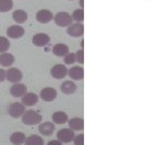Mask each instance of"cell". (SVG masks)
Instances as JSON below:
<instances>
[{
	"label": "cell",
	"instance_id": "1",
	"mask_svg": "<svg viewBox=\"0 0 155 145\" xmlns=\"http://www.w3.org/2000/svg\"><path fill=\"white\" fill-rule=\"evenodd\" d=\"M22 121L24 125L27 126H34L38 125L42 121V115L34 110H29L24 113L22 116Z\"/></svg>",
	"mask_w": 155,
	"mask_h": 145
},
{
	"label": "cell",
	"instance_id": "2",
	"mask_svg": "<svg viewBox=\"0 0 155 145\" xmlns=\"http://www.w3.org/2000/svg\"><path fill=\"white\" fill-rule=\"evenodd\" d=\"M54 23L59 27H69L73 23L71 14L68 12H58L54 15Z\"/></svg>",
	"mask_w": 155,
	"mask_h": 145
},
{
	"label": "cell",
	"instance_id": "3",
	"mask_svg": "<svg viewBox=\"0 0 155 145\" xmlns=\"http://www.w3.org/2000/svg\"><path fill=\"white\" fill-rule=\"evenodd\" d=\"M25 112H26V105L24 103H21V102H13V103H11L9 106V110H8L9 115L11 117H13V118L22 117Z\"/></svg>",
	"mask_w": 155,
	"mask_h": 145
},
{
	"label": "cell",
	"instance_id": "4",
	"mask_svg": "<svg viewBox=\"0 0 155 145\" xmlns=\"http://www.w3.org/2000/svg\"><path fill=\"white\" fill-rule=\"evenodd\" d=\"M67 34L72 38H81L84 34V25L82 23H72L67 27Z\"/></svg>",
	"mask_w": 155,
	"mask_h": 145
},
{
	"label": "cell",
	"instance_id": "5",
	"mask_svg": "<svg viewBox=\"0 0 155 145\" xmlns=\"http://www.w3.org/2000/svg\"><path fill=\"white\" fill-rule=\"evenodd\" d=\"M75 137V133L72 129L70 128H64L57 132V140H59L63 143H70L73 141Z\"/></svg>",
	"mask_w": 155,
	"mask_h": 145
},
{
	"label": "cell",
	"instance_id": "6",
	"mask_svg": "<svg viewBox=\"0 0 155 145\" xmlns=\"http://www.w3.org/2000/svg\"><path fill=\"white\" fill-rule=\"evenodd\" d=\"M51 75L55 80H61V79H64V77H66L68 75L67 67L65 65H61V63L53 66L51 69Z\"/></svg>",
	"mask_w": 155,
	"mask_h": 145
},
{
	"label": "cell",
	"instance_id": "7",
	"mask_svg": "<svg viewBox=\"0 0 155 145\" xmlns=\"http://www.w3.org/2000/svg\"><path fill=\"white\" fill-rule=\"evenodd\" d=\"M23 79V73L22 71L17 69V68H10L7 70V81L10 83L15 84V83H19Z\"/></svg>",
	"mask_w": 155,
	"mask_h": 145
},
{
	"label": "cell",
	"instance_id": "8",
	"mask_svg": "<svg viewBox=\"0 0 155 145\" xmlns=\"http://www.w3.org/2000/svg\"><path fill=\"white\" fill-rule=\"evenodd\" d=\"M50 41H51L50 36L44 32H39L32 37V44L38 47H44L50 43Z\"/></svg>",
	"mask_w": 155,
	"mask_h": 145
},
{
	"label": "cell",
	"instance_id": "9",
	"mask_svg": "<svg viewBox=\"0 0 155 145\" xmlns=\"http://www.w3.org/2000/svg\"><path fill=\"white\" fill-rule=\"evenodd\" d=\"M36 19L39 23H41V24H48V23L52 22L54 19V15L50 10L42 9V10H39L38 12H37Z\"/></svg>",
	"mask_w": 155,
	"mask_h": 145
},
{
	"label": "cell",
	"instance_id": "10",
	"mask_svg": "<svg viewBox=\"0 0 155 145\" xmlns=\"http://www.w3.org/2000/svg\"><path fill=\"white\" fill-rule=\"evenodd\" d=\"M27 92V86L23 83H15L10 88V95L14 98H22Z\"/></svg>",
	"mask_w": 155,
	"mask_h": 145
},
{
	"label": "cell",
	"instance_id": "11",
	"mask_svg": "<svg viewBox=\"0 0 155 145\" xmlns=\"http://www.w3.org/2000/svg\"><path fill=\"white\" fill-rule=\"evenodd\" d=\"M57 92L53 87H45L40 92V98L45 102H52L56 99Z\"/></svg>",
	"mask_w": 155,
	"mask_h": 145
},
{
	"label": "cell",
	"instance_id": "12",
	"mask_svg": "<svg viewBox=\"0 0 155 145\" xmlns=\"http://www.w3.org/2000/svg\"><path fill=\"white\" fill-rule=\"evenodd\" d=\"M7 34L11 39H19L25 34L24 27L18 26V25H12L7 29Z\"/></svg>",
	"mask_w": 155,
	"mask_h": 145
},
{
	"label": "cell",
	"instance_id": "13",
	"mask_svg": "<svg viewBox=\"0 0 155 145\" xmlns=\"http://www.w3.org/2000/svg\"><path fill=\"white\" fill-rule=\"evenodd\" d=\"M68 75L73 81H81L84 77V69L80 66H74L68 70Z\"/></svg>",
	"mask_w": 155,
	"mask_h": 145
},
{
	"label": "cell",
	"instance_id": "14",
	"mask_svg": "<svg viewBox=\"0 0 155 145\" xmlns=\"http://www.w3.org/2000/svg\"><path fill=\"white\" fill-rule=\"evenodd\" d=\"M54 130H55V125L51 121H44V123H40L39 125V132L45 137L52 135Z\"/></svg>",
	"mask_w": 155,
	"mask_h": 145
},
{
	"label": "cell",
	"instance_id": "15",
	"mask_svg": "<svg viewBox=\"0 0 155 145\" xmlns=\"http://www.w3.org/2000/svg\"><path fill=\"white\" fill-rule=\"evenodd\" d=\"M52 52L57 57H65L69 53V46L65 43H57L53 46Z\"/></svg>",
	"mask_w": 155,
	"mask_h": 145
},
{
	"label": "cell",
	"instance_id": "16",
	"mask_svg": "<svg viewBox=\"0 0 155 145\" xmlns=\"http://www.w3.org/2000/svg\"><path fill=\"white\" fill-rule=\"evenodd\" d=\"M39 97L35 92H26L22 97V103H24L26 106H34L38 103Z\"/></svg>",
	"mask_w": 155,
	"mask_h": 145
},
{
	"label": "cell",
	"instance_id": "17",
	"mask_svg": "<svg viewBox=\"0 0 155 145\" xmlns=\"http://www.w3.org/2000/svg\"><path fill=\"white\" fill-rule=\"evenodd\" d=\"M15 63V57L11 53H1L0 54V66L9 68Z\"/></svg>",
	"mask_w": 155,
	"mask_h": 145
},
{
	"label": "cell",
	"instance_id": "18",
	"mask_svg": "<svg viewBox=\"0 0 155 145\" xmlns=\"http://www.w3.org/2000/svg\"><path fill=\"white\" fill-rule=\"evenodd\" d=\"M69 128L73 131H82L84 129V121L81 117H73V118L68 121Z\"/></svg>",
	"mask_w": 155,
	"mask_h": 145
},
{
	"label": "cell",
	"instance_id": "19",
	"mask_svg": "<svg viewBox=\"0 0 155 145\" xmlns=\"http://www.w3.org/2000/svg\"><path fill=\"white\" fill-rule=\"evenodd\" d=\"M12 18L16 24H24L28 18V14L24 10H15L12 13Z\"/></svg>",
	"mask_w": 155,
	"mask_h": 145
},
{
	"label": "cell",
	"instance_id": "20",
	"mask_svg": "<svg viewBox=\"0 0 155 145\" xmlns=\"http://www.w3.org/2000/svg\"><path fill=\"white\" fill-rule=\"evenodd\" d=\"M52 121L54 124H58V125H64V124L68 123L69 117H68L67 113L63 111H57L55 113H53L52 115Z\"/></svg>",
	"mask_w": 155,
	"mask_h": 145
},
{
	"label": "cell",
	"instance_id": "21",
	"mask_svg": "<svg viewBox=\"0 0 155 145\" xmlns=\"http://www.w3.org/2000/svg\"><path fill=\"white\" fill-rule=\"evenodd\" d=\"M78 87L72 81H65L63 84L61 85V90L65 95H72L77 92Z\"/></svg>",
	"mask_w": 155,
	"mask_h": 145
},
{
	"label": "cell",
	"instance_id": "22",
	"mask_svg": "<svg viewBox=\"0 0 155 145\" xmlns=\"http://www.w3.org/2000/svg\"><path fill=\"white\" fill-rule=\"evenodd\" d=\"M25 141H26V135L24 132H13L10 137V142L12 143L13 145H22L25 144Z\"/></svg>",
	"mask_w": 155,
	"mask_h": 145
},
{
	"label": "cell",
	"instance_id": "23",
	"mask_svg": "<svg viewBox=\"0 0 155 145\" xmlns=\"http://www.w3.org/2000/svg\"><path fill=\"white\" fill-rule=\"evenodd\" d=\"M25 145H44V141L40 135L31 134L28 138H26Z\"/></svg>",
	"mask_w": 155,
	"mask_h": 145
},
{
	"label": "cell",
	"instance_id": "24",
	"mask_svg": "<svg viewBox=\"0 0 155 145\" xmlns=\"http://www.w3.org/2000/svg\"><path fill=\"white\" fill-rule=\"evenodd\" d=\"M13 9V0H0V13H7Z\"/></svg>",
	"mask_w": 155,
	"mask_h": 145
},
{
	"label": "cell",
	"instance_id": "25",
	"mask_svg": "<svg viewBox=\"0 0 155 145\" xmlns=\"http://www.w3.org/2000/svg\"><path fill=\"white\" fill-rule=\"evenodd\" d=\"M73 21L77 23H82L84 21V10L83 9H78L74 10L73 13L71 14Z\"/></svg>",
	"mask_w": 155,
	"mask_h": 145
},
{
	"label": "cell",
	"instance_id": "26",
	"mask_svg": "<svg viewBox=\"0 0 155 145\" xmlns=\"http://www.w3.org/2000/svg\"><path fill=\"white\" fill-rule=\"evenodd\" d=\"M10 46L11 44H10L9 39L7 37H0V54L9 51Z\"/></svg>",
	"mask_w": 155,
	"mask_h": 145
},
{
	"label": "cell",
	"instance_id": "27",
	"mask_svg": "<svg viewBox=\"0 0 155 145\" xmlns=\"http://www.w3.org/2000/svg\"><path fill=\"white\" fill-rule=\"evenodd\" d=\"M75 53H68L67 55L64 57V63L66 65H72L75 63Z\"/></svg>",
	"mask_w": 155,
	"mask_h": 145
},
{
	"label": "cell",
	"instance_id": "28",
	"mask_svg": "<svg viewBox=\"0 0 155 145\" xmlns=\"http://www.w3.org/2000/svg\"><path fill=\"white\" fill-rule=\"evenodd\" d=\"M75 60L79 63H81V65L84 63V50L83 48L77 51V53H75Z\"/></svg>",
	"mask_w": 155,
	"mask_h": 145
},
{
	"label": "cell",
	"instance_id": "29",
	"mask_svg": "<svg viewBox=\"0 0 155 145\" xmlns=\"http://www.w3.org/2000/svg\"><path fill=\"white\" fill-rule=\"evenodd\" d=\"M73 143L74 145H84V134L81 133V134H78L73 139Z\"/></svg>",
	"mask_w": 155,
	"mask_h": 145
},
{
	"label": "cell",
	"instance_id": "30",
	"mask_svg": "<svg viewBox=\"0 0 155 145\" xmlns=\"http://www.w3.org/2000/svg\"><path fill=\"white\" fill-rule=\"evenodd\" d=\"M7 80V71L5 69H0V83Z\"/></svg>",
	"mask_w": 155,
	"mask_h": 145
},
{
	"label": "cell",
	"instance_id": "31",
	"mask_svg": "<svg viewBox=\"0 0 155 145\" xmlns=\"http://www.w3.org/2000/svg\"><path fill=\"white\" fill-rule=\"evenodd\" d=\"M48 145H63V142H61L59 140H52L48 143Z\"/></svg>",
	"mask_w": 155,
	"mask_h": 145
},
{
	"label": "cell",
	"instance_id": "32",
	"mask_svg": "<svg viewBox=\"0 0 155 145\" xmlns=\"http://www.w3.org/2000/svg\"><path fill=\"white\" fill-rule=\"evenodd\" d=\"M83 3H84V0H80V5H81V9H83V7H84V5H83Z\"/></svg>",
	"mask_w": 155,
	"mask_h": 145
},
{
	"label": "cell",
	"instance_id": "33",
	"mask_svg": "<svg viewBox=\"0 0 155 145\" xmlns=\"http://www.w3.org/2000/svg\"><path fill=\"white\" fill-rule=\"evenodd\" d=\"M83 43H84V41H83V40H82V41H81V47H84V44H83Z\"/></svg>",
	"mask_w": 155,
	"mask_h": 145
},
{
	"label": "cell",
	"instance_id": "34",
	"mask_svg": "<svg viewBox=\"0 0 155 145\" xmlns=\"http://www.w3.org/2000/svg\"><path fill=\"white\" fill-rule=\"evenodd\" d=\"M68 1H72V0H68Z\"/></svg>",
	"mask_w": 155,
	"mask_h": 145
}]
</instances>
